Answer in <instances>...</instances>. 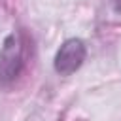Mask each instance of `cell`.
Returning <instances> with one entry per match:
<instances>
[{
	"instance_id": "obj_1",
	"label": "cell",
	"mask_w": 121,
	"mask_h": 121,
	"mask_svg": "<svg viewBox=\"0 0 121 121\" xmlns=\"http://www.w3.org/2000/svg\"><path fill=\"white\" fill-rule=\"evenodd\" d=\"M23 70V42L17 32H11L0 49V83H13Z\"/></svg>"
},
{
	"instance_id": "obj_2",
	"label": "cell",
	"mask_w": 121,
	"mask_h": 121,
	"mask_svg": "<svg viewBox=\"0 0 121 121\" xmlns=\"http://www.w3.org/2000/svg\"><path fill=\"white\" fill-rule=\"evenodd\" d=\"M85 55H87L85 43L79 38H68L59 47L55 60H53V66L60 76H70L83 64Z\"/></svg>"
},
{
	"instance_id": "obj_3",
	"label": "cell",
	"mask_w": 121,
	"mask_h": 121,
	"mask_svg": "<svg viewBox=\"0 0 121 121\" xmlns=\"http://www.w3.org/2000/svg\"><path fill=\"white\" fill-rule=\"evenodd\" d=\"M112 4H113V8L117 11H121V0H112Z\"/></svg>"
}]
</instances>
